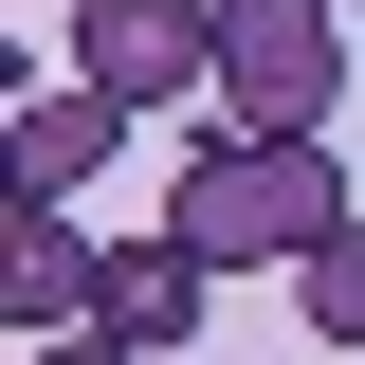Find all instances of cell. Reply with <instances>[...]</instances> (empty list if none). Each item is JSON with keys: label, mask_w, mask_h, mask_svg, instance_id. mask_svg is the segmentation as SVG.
Segmentation results:
<instances>
[{"label": "cell", "mask_w": 365, "mask_h": 365, "mask_svg": "<svg viewBox=\"0 0 365 365\" xmlns=\"http://www.w3.org/2000/svg\"><path fill=\"white\" fill-rule=\"evenodd\" d=\"M165 237L201 274H311L329 237H347V165L292 146V128H201L182 182H165Z\"/></svg>", "instance_id": "1"}, {"label": "cell", "mask_w": 365, "mask_h": 365, "mask_svg": "<svg viewBox=\"0 0 365 365\" xmlns=\"http://www.w3.org/2000/svg\"><path fill=\"white\" fill-rule=\"evenodd\" d=\"M329 110H347V19L329 0H220V128L329 146Z\"/></svg>", "instance_id": "2"}, {"label": "cell", "mask_w": 365, "mask_h": 365, "mask_svg": "<svg viewBox=\"0 0 365 365\" xmlns=\"http://www.w3.org/2000/svg\"><path fill=\"white\" fill-rule=\"evenodd\" d=\"M73 91L110 110H220V0H73Z\"/></svg>", "instance_id": "3"}, {"label": "cell", "mask_w": 365, "mask_h": 365, "mask_svg": "<svg viewBox=\"0 0 365 365\" xmlns=\"http://www.w3.org/2000/svg\"><path fill=\"white\" fill-rule=\"evenodd\" d=\"M110 146H128V110H110V91H73V73H19V110H0V220H73Z\"/></svg>", "instance_id": "4"}, {"label": "cell", "mask_w": 365, "mask_h": 365, "mask_svg": "<svg viewBox=\"0 0 365 365\" xmlns=\"http://www.w3.org/2000/svg\"><path fill=\"white\" fill-rule=\"evenodd\" d=\"M0 311L37 329V347H73V329L110 311V237L91 220H0Z\"/></svg>", "instance_id": "5"}, {"label": "cell", "mask_w": 365, "mask_h": 365, "mask_svg": "<svg viewBox=\"0 0 365 365\" xmlns=\"http://www.w3.org/2000/svg\"><path fill=\"white\" fill-rule=\"evenodd\" d=\"M201 311H220V274L182 256V237H110V311H91V329H110L128 365H165V347H201Z\"/></svg>", "instance_id": "6"}, {"label": "cell", "mask_w": 365, "mask_h": 365, "mask_svg": "<svg viewBox=\"0 0 365 365\" xmlns=\"http://www.w3.org/2000/svg\"><path fill=\"white\" fill-rule=\"evenodd\" d=\"M292 311H311V329H329V347H365V220H347V237H329V256H311V274H292Z\"/></svg>", "instance_id": "7"}, {"label": "cell", "mask_w": 365, "mask_h": 365, "mask_svg": "<svg viewBox=\"0 0 365 365\" xmlns=\"http://www.w3.org/2000/svg\"><path fill=\"white\" fill-rule=\"evenodd\" d=\"M37 365H128V347H110V329H73V347H37Z\"/></svg>", "instance_id": "8"}, {"label": "cell", "mask_w": 365, "mask_h": 365, "mask_svg": "<svg viewBox=\"0 0 365 365\" xmlns=\"http://www.w3.org/2000/svg\"><path fill=\"white\" fill-rule=\"evenodd\" d=\"M329 19H365V0H329Z\"/></svg>", "instance_id": "9"}]
</instances>
